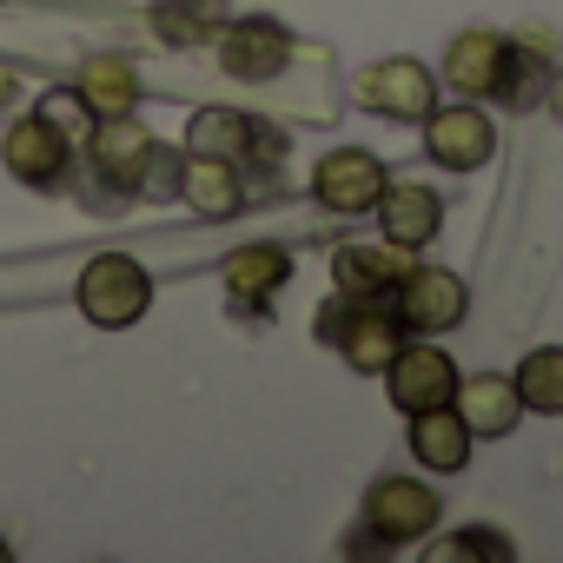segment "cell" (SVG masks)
Instances as JSON below:
<instances>
[{"mask_svg":"<svg viewBox=\"0 0 563 563\" xmlns=\"http://www.w3.org/2000/svg\"><path fill=\"white\" fill-rule=\"evenodd\" d=\"M14 100H21V80H14V74H8V67H0V113H8V107H14Z\"/></svg>","mask_w":563,"mask_h":563,"instance_id":"27","label":"cell"},{"mask_svg":"<svg viewBox=\"0 0 563 563\" xmlns=\"http://www.w3.org/2000/svg\"><path fill=\"white\" fill-rule=\"evenodd\" d=\"M74 306H80L87 325H100V332H126V325H140L146 306H153V278H146V265H140L133 252H100V258L80 265Z\"/></svg>","mask_w":563,"mask_h":563,"instance_id":"3","label":"cell"},{"mask_svg":"<svg viewBox=\"0 0 563 563\" xmlns=\"http://www.w3.org/2000/svg\"><path fill=\"white\" fill-rule=\"evenodd\" d=\"M358 107L365 113H385V120H424L438 107V80H431L424 60L391 54V60H378V67L358 74Z\"/></svg>","mask_w":563,"mask_h":563,"instance_id":"10","label":"cell"},{"mask_svg":"<svg viewBox=\"0 0 563 563\" xmlns=\"http://www.w3.org/2000/svg\"><path fill=\"white\" fill-rule=\"evenodd\" d=\"M451 411L471 424V438H510L517 418H523V398H517L510 378H457Z\"/></svg>","mask_w":563,"mask_h":563,"instance_id":"19","label":"cell"},{"mask_svg":"<svg viewBox=\"0 0 563 563\" xmlns=\"http://www.w3.org/2000/svg\"><path fill=\"white\" fill-rule=\"evenodd\" d=\"M153 146H159V140L140 126V113L93 120V133L80 140L87 173H67V179H80V186H87V199H100V192H113V199H140V173H146Z\"/></svg>","mask_w":563,"mask_h":563,"instance_id":"2","label":"cell"},{"mask_svg":"<svg viewBox=\"0 0 563 563\" xmlns=\"http://www.w3.org/2000/svg\"><path fill=\"white\" fill-rule=\"evenodd\" d=\"M212 47H219V74H232V80H245V87H265V80H278L292 67V34L278 27V21H265V14H252V21H225L219 34H212Z\"/></svg>","mask_w":563,"mask_h":563,"instance_id":"6","label":"cell"},{"mask_svg":"<svg viewBox=\"0 0 563 563\" xmlns=\"http://www.w3.org/2000/svg\"><path fill=\"white\" fill-rule=\"evenodd\" d=\"M225 27V0H153V34L166 47H212Z\"/></svg>","mask_w":563,"mask_h":563,"instance_id":"22","label":"cell"},{"mask_svg":"<svg viewBox=\"0 0 563 563\" xmlns=\"http://www.w3.org/2000/svg\"><path fill=\"white\" fill-rule=\"evenodd\" d=\"M8 556H14V550H8V537H0V563H8Z\"/></svg>","mask_w":563,"mask_h":563,"instance_id":"29","label":"cell"},{"mask_svg":"<svg viewBox=\"0 0 563 563\" xmlns=\"http://www.w3.org/2000/svg\"><path fill=\"white\" fill-rule=\"evenodd\" d=\"M0 166H8L21 186H34V192H54V186H67V173H74V140H67V133L34 107L27 120H14V126H8Z\"/></svg>","mask_w":563,"mask_h":563,"instance_id":"7","label":"cell"},{"mask_svg":"<svg viewBox=\"0 0 563 563\" xmlns=\"http://www.w3.org/2000/svg\"><path fill=\"white\" fill-rule=\"evenodd\" d=\"M550 87H556V54H550V41L517 34V41H510V60H504V80H497V100H504L510 113H530L537 100L550 107Z\"/></svg>","mask_w":563,"mask_h":563,"instance_id":"17","label":"cell"},{"mask_svg":"<svg viewBox=\"0 0 563 563\" xmlns=\"http://www.w3.org/2000/svg\"><path fill=\"white\" fill-rule=\"evenodd\" d=\"M411 252L405 245H339L332 252V286L352 292V299H391L398 292V278H405Z\"/></svg>","mask_w":563,"mask_h":563,"instance_id":"14","label":"cell"},{"mask_svg":"<svg viewBox=\"0 0 563 563\" xmlns=\"http://www.w3.org/2000/svg\"><path fill=\"white\" fill-rule=\"evenodd\" d=\"M179 173H186V153L179 146H153V159L140 173V199H179Z\"/></svg>","mask_w":563,"mask_h":563,"instance_id":"24","label":"cell"},{"mask_svg":"<svg viewBox=\"0 0 563 563\" xmlns=\"http://www.w3.org/2000/svg\"><path fill=\"white\" fill-rule=\"evenodd\" d=\"M444 556H510V543H504V537H490L484 523H471V537L444 543Z\"/></svg>","mask_w":563,"mask_h":563,"instance_id":"26","label":"cell"},{"mask_svg":"<svg viewBox=\"0 0 563 563\" xmlns=\"http://www.w3.org/2000/svg\"><path fill=\"white\" fill-rule=\"evenodd\" d=\"M372 212H378L385 239H391V245H405V252L431 245V239H438V225H444V199H438L431 186H385Z\"/></svg>","mask_w":563,"mask_h":563,"instance_id":"16","label":"cell"},{"mask_svg":"<svg viewBox=\"0 0 563 563\" xmlns=\"http://www.w3.org/2000/svg\"><path fill=\"white\" fill-rule=\"evenodd\" d=\"M312 339H319V345H332L352 372L378 378V372L411 345V325L398 319V306H391V299H352V292H339V299H325V306H319Z\"/></svg>","mask_w":563,"mask_h":563,"instance_id":"1","label":"cell"},{"mask_svg":"<svg viewBox=\"0 0 563 563\" xmlns=\"http://www.w3.org/2000/svg\"><path fill=\"white\" fill-rule=\"evenodd\" d=\"M451 391H457V365H451L444 352H431V345H405V352L385 365V398H391L405 418L451 405Z\"/></svg>","mask_w":563,"mask_h":563,"instance_id":"12","label":"cell"},{"mask_svg":"<svg viewBox=\"0 0 563 563\" xmlns=\"http://www.w3.org/2000/svg\"><path fill=\"white\" fill-rule=\"evenodd\" d=\"M186 153H199V159H225V166H258V173H272L278 179V153H286V133H272V126H258L252 113H239V107H199L192 120H186Z\"/></svg>","mask_w":563,"mask_h":563,"instance_id":"4","label":"cell"},{"mask_svg":"<svg viewBox=\"0 0 563 563\" xmlns=\"http://www.w3.org/2000/svg\"><path fill=\"white\" fill-rule=\"evenodd\" d=\"M286 278H292V252L286 245H272V239L239 245L225 258V299H232V312H258L278 286H286Z\"/></svg>","mask_w":563,"mask_h":563,"instance_id":"15","label":"cell"},{"mask_svg":"<svg viewBox=\"0 0 563 563\" xmlns=\"http://www.w3.org/2000/svg\"><path fill=\"white\" fill-rule=\"evenodd\" d=\"M179 199H186L199 219H239V212H245V173L225 166V159H199V153H186Z\"/></svg>","mask_w":563,"mask_h":563,"instance_id":"20","label":"cell"},{"mask_svg":"<svg viewBox=\"0 0 563 563\" xmlns=\"http://www.w3.org/2000/svg\"><path fill=\"white\" fill-rule=\"evenodd\" d=\"M438 517H444V504H438V490L418 484V477H378V484L365 490V530H372L385 550H405V543L431 537Z\"/></svg>","mask_w":563,"mask_h":563,"instance_id":"5","label":"cell"},{"mask_svg":"<svg viewBox=\"0 0 563 563\" xmlns=\"http://www.w3.org/2000/svg\"><path fill=\"white\" fill-rule=\"evenodd\" d=\"M517 398H523V411H537V418H563V345H537L523 365H517Z\"/></svg>","mask_w":563,"mask_h":563,"instance_id":"23","label":"cell"},{"mask_svg":"<svg viewBox=\"0 0 563 563\" xmlns=\"http://www.w3.org/2000/svg\"><path fill=\"white\" fill-rule=\"evenodd\" d=\"M80 107L93 120H113V113H133L140 107V67L126 54H87L80 60V80H74Z\"/></svg>","mask_w":563,"mask_h":563,"instance_id":"18","label":"cell"},{"mask_svg":"<svg viewBox=\"0 0 563 563\" xmlns=\"http://www.w3.org/2000/svg\"><path fill=\"white\" fill-rule=\"evenodd\" d=\"M391 306H398V319L411 332H457L464 312H471V292H464V278L444 272V265H405Z\"/></svg>","mask_w":563,"mask_h":563,"instance_id":"8","label":"cell"},{"mask_svg":"<svg viewBox=\"0 0 563 563\" xmlns=\"http://www.w3.org/2000/svg\"><path fill=\"white\" fill-rule=\"evenodd\" d=\"M41 113H47V120H54V126H60V133H67V140H74V146H80V140H87V133H93V113H87V107H80V93H74V87H67V93H60V87H54V93H47V100H41Z\"/></svg>","mask_w":563,"mask_h":563,"instance_id":"25","label":"cell"},{"mask_svg":"<svg viewBox=\"0 0 563 563\" xmlns=\"http://www.w3.org/2000/svg\"><path fill=\"white\" fill-rule=\"evenodd\" d=\"M385 186H391V179H385V159L365 153V146H339V153H325V159L312 166V199H319L325 212H339V219L372 212Z\"/></svg>","mask_w":563,"mask_h":563,"instance_id":"9","label":"cell"},{"mask_svg":"<svg viewBox=\"0 0 563 563\" xmlns=\"http://www.w3.org/2000/svg\"><path fill=\"white\" fill-rule=\"evenodd\" d=\"M471 444H477V438H471V424H464L451 405L411 418V457H418L424 471H444V477L464 471V464H471Z\"/></svg>","mask_w":563,"mask_h":563,"instance_id":"21","label":"cell"},{"mask_svg":"<svg viewBox=\"0 0 563 563\" xmlns=\"http://www.w3.org/2000/svg\"><path fill=\"white\" fill-rule=\"evenodd\" d=\"M424 153L451 173H477L497 153V126L484 107H431L424 113Z\"/></svg>","mask_w":563,"mask_h":563,"instance_id":"11","label":"cell"},{"mask_svg":"<svg viewBox=\"0 0 563 563\" xmlns=\"http://www.w3.org/2000/svg\"><path fill=\"white\" fill-rule=\"evenodd\" d=\"M550 107H556V120H563V80H556V87H550Z\"/></svg>","mask_w":563,"mask_h":563,"instance_id":"28","label":"cell"},{"mask_svg":"<svg viewBox=\"0 0 563 563\" xmlns=\"http://www.w3.org/2000/svg\"><path fill=\"white\" fill-rule=\"evenodd\" d=\"M504 60H510V34H490V27H464V34L444 47V87H457L464 100H497Z\"/></svg>","mask_w":563,"mask_h":563,"instance_id":"13","label":"cell"}]
</instances>
